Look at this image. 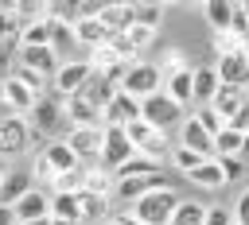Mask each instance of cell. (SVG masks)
<instances>
[{"mask_svg": "<svg viewBox=\"0 0 249 225\" xmlns=\"http://www.w3.org/2000/svg\"><path fill=\"white\" fill-rule=\"evenodd\" d=\"M183 198L171 190V186H160V190H152V194H144V198H136L132 202V209H128V217L136 221V225H171V217H175V206H179Z\"/></svg>", "mask_w": 249, "mask_h": 225, "instance_id": "cell-1", "label": "cell"}, {"mask_svg": "<svg viewBox=\"0 0 249 225\" xmlns=\"http://www.w3.org/2000/svg\"><path fill=\"white\" fill-rule=\"evenodd\" d=\"M121 93H128V97H136V101H148V97L163 93V74H160V66H156V62H132L128 74L121 78Z\"/></svg>", "mask_w": 249, "mask_h": 225, "instance_id": "cell-2", "label": "cell"}, {"mask_svg": "<svg viewBox=\"0 0 249 225\" xmlns=\"http://www.w3.org/2000/svg\"><path fill=\"white\" fill-rule=\"evenodd\" d=\"M66 124V112H62V97H39L35 101V109L27 112V128H31V136H54L58 128Z\"/></svg>", "mask_w": 249, "mask_h": 225, "instance_id": "cell-3", "label": "cell"}, {"mask_svg": "<svg viewBox=\"0 0 249 225\" xmlns=\"http://www.w3.org/2000/svg\"><path fill=\"white\" fill-rule=\"evenodd\" d=\"M140 120H148L156 132H163V136H167V128L183 124V109H179L167 93H156V97L140 101Z\"/></svg>", "mask_w": 249, "mask_h": 225, "instance_id": "cell-4", "label": "cell"}, {"mask_svg": "<svg viewBox=\"0 0 249 225\" xmlns=\"http://www.w3.org/2000/svg\"><path fill=\"white\" fill-rule=\"evenodd\" d=\"M132 155H136V147L128 144L124 128H105V136H101V159H97V167H105V171L113 175V171H117V167H124Z\"/></svg>", "mask_w": 249, "mask_h": 225, "instance_id": "cell-5", "label": "cell"}, {"mask_svg": "<svg viewBox=\"0 0 249 225\" xmlns=\"http://www.w3.org/2000/svg\"><path fill=\"white\" fill-rule=\"evenodd\" d=\"M101 136H105V128H70L66 136H62V144L74 151V159L86 167V163H97L101 159Z\"/></svg>", "mask_w": 249, "mask_h": 225, "instance_id": "cell-6", "label": "cell"}, {"mask_svg": "<svg viewBox=\"0 0 249 225\" xmlns=\"http://www.w3.org/2000/svg\"><path fill=\"white\" fill-rule=\"evenodd\" d=\"M214 70H218V81H222V85L249 89V47H241V50H230V54H218Z\"/></svg>", "mask_w": 249, "mask_h": 225, "instance_id": "cell-7", "label": "cell"}, {"mask_svg": "<svg viewBox=\"0 0 249 225\" xmlns=\"http://www.w3.org/2000/svg\"><path fill=\"white\" fill-rule=\"evenodd\" d=\"M16 66H23V70H31L35 78H51L54 81V74H58V66H62V58L51 50V47H19V58H16Z\"/></svg>", "mask_w": 249, "mask_h": 225, "instance_id": "cell-8", "label": "cell"}, {"mask_svg": "<svg viewBox=\"0 0 249 225\" xmlns=\"http://www.w3.org/2000/svg\"><path fill=\"white\" fill-rule=\"evenodd\" d=\"M0 101L12 109V116H23V120H27V112H31V109H35V101H39V93H35V89H27L19 78L4 74V81H0Z\"/></svg>", "mask_w": 249, "mask_h": 225, "instance_id": "cell-9", "label": "cell"}, {"mask_svg": "<svg viewBox=\"0 0 249 225\" xmlns=\"http://www.w3.org/2000/svg\"><path fill=\"white\" fill-rule=\"evenodd\" d=\"M31 144V128L23 116H0V155H23Z\"/></svg>", "mask_w": 249, "mask_h": 225, "instance_id": "cell-10", "label": "cell"}, {"mask_svg": "<svg viewBox=\"0 0 249 225\" xmlns=\"http://www.w3.org/2000/svg\"><path fill=\"white\" fill-rule=\"evenodd\" d=\"M89 74H93V70H89V62H86V58L62 62V66H58V74H54V93H58L62 101H66V97H74V93L89 81Z\"/></svg>", "mask_w": 249, "mask_h": 225, "instance_id": "cell-11", "label": "cell"}, {"mask_svg": "<svg viewBox=\"0 0 249 225\" xmlns=\"http://www.w3.org/2000/svg\"><path fill=\"white\" fill-rule=\"evenodd\" d=\"M12 213H16V225H19V221H47V217H51V194L39 190V186H31V190L12 206Z\"/></svg>", "mask_w": 249, "mask_h": 225, "instance_id": "cell-12", "label": "cell"}, {"mask_svg": "<svg viewBox=\"0 0 249 225\" xmlns=\"http://www.w3.org/2000/svg\"><path fill=\"white\" fill-rule=\"evenodd\" d=\"M136 116H140V101L128 97V93H121V89H117V97H113V101L105 105V112H101L105 128H128Z\"/></svg>", "mask_w": 249, "mask_h": 225, "instance_id": "cell-13", "label": "cell"}, {"mask_svg": "<svg viewBox=\"0 0 249 225\" xmlns=\"http://www.w3.org/2000/svg\"><path fill=\"white\" fill-rule=\"evenodd\" d=\"M179 147H191L195 155H202V159H214V136L195 120V116H187L183 124H179Z\"/></svg>", "mask_w": 249, "mask_h": 225, "instance_id": "cell-14", "label": "cell"}, {"mask_svg": "<svg viewBox=\"0 0 249 225\" xmlns=\"http://www.w3.org/2000/svg\"><path fill=\"white\" fill-rule=\"evenodd\" d=\"M62 112H66V124H70V128H105L101 112H97L89 101H82L78 93L62 101Z\"/></svg>", "mask_w": 249, "mask_h": 225, "instance_id": "cell-15", "label": "cell"}, {"mask_svg": "<svg viewBox=\"0 0 249 225\" xmlns=\"http://www.w3.org/2000/svg\"><path fill=\"white\" fill-rule=\"evenodd\" d=\"M163 93H167L179 109H183V105H195V66H187V70L163 78Z\"/></svg>", "mask_w": 249, "mask_h": 225, "instance_id": "cell-16", "label": "cell"}, {"mask_svg": "<svg viewBox=\"0 0 249 225\" xmlns=\"http://www.w3.org/2000/svg\"><path fill=\"white\" fill-rule=\"evenodd\" d=\"M78 97H82V101H89L97 112H105V105L117 97V85H113L109 78H101V74H89V81L78 89Z\"/></svg>", "mask_w": 249, "mask_h": 225, "instance_id": "cell-17", "label": "cell"}, {"mask_svg": "<svg viewBox=\"0 0 249 225\" xmlns=\"http://www.w3.org/2000/svg\"><path fill=\"white\" fill-rule=\"evenodd\" d=\"M160 186H167L163 182V175H148V178H121L117 186H113V194L121 198V202H136V198H144V194H152V190H160Z\"/></svg>", "mask_w": 249, "mask_h": 225, "instance_id": "cell-18", "label": "cell"}, {"mask_svg": "<svg viewBox=\"0 0 249 225\" xmlns=\"http://www.w3.org/2000/svg\"><path fill=\"white\" fill-rule=\"evenodd\" d=\"M51 221H62V225H86V221H82L78 194H62V190H54V194H51Z\"/></svg>", "mask_w": 249, "mask_h": 225, "instance_id": "cell-19", "label": "cell"}, {"mask_svg": "<svg viewBox=\"0 0 249 225\" xmlns=\"http://www.w3.org/2000/svg\"><path fill=\"white\" fill-rule=\"evenodd\" d=\"M245 101H249V89H233V85H222V89H218V97L210 101V109H214V112H218V116L230 124Z\"/></svg>", "mask_w": 249, "mask_h": 225, "instance_id": "cell-20", "label": "cell"}, {"mask_svg": "<svg viewBox=\"0 0 249 225\" xmlns=\"http://www.w3.org/2000/svg\"><path fill=\"white\" fill-rule=\"evenodd\" d=\"M39 155L51 163V171H54V175H70V171H78V167H82V163L74 159V151H70L62 140H47V147H43Z\"/></svg>", "mask_w": 249, "mask_h": 225, "instance_id": "cell-21", "label": "cell"}, {"mask_svg": "<svg viewBox=\"0 0 249 225\" xmlns=\"http://www.w3.org/2000/svg\"><path fill=\"white\" fill-rule=\"evenodd\" d=\"M202 19H206V27L214 35H226L230 23H233V4L230 0H206L202 4Z\"/></svg>", "mask_w": 249, "mask_h": 225, "instance_id": "cell-22", "label": "cell"}, {"mask_svg": "<svg viewBox=\"0 0 249 225\" xmlns=\"http://www.w3.org/2000/svg\"><path fill=\"white\" fill-rule=\"evenodd\" d=\"M218 89H222L218 70H214V66H195V105H198V109L210 105V101L218 97Z\"/></svg>", "mask_w": 249, "mask_h": 225, "instance_id": "cell-23", "label": "cell"}, {"mask_svg": "<svg viewBox=\"0 0 249 225\" xmlns=\"http://www.w3.org/2000/svg\"><path fill=\"white\" fill-rule=\"evenodd\" d=\"M148 175H163V163H160V159H148V155H140V151H136L124 167L113 171L117 182H121V178H148Z\"/></svg>", "mask_w": 249, "mask_h": 225, "instance_id": "cell-24", "label": "cell"}, {"mask_svg": "<svg viewBox=\"0 0 249 225\" xmlns=\"http://www.w3.org/2000/svg\"><path fill=\"white\" fill-rule=\"evenodd\" d=\"M31 186H35V182H31V175H27V171H8V175H4V182H0V206H16Z\"/></svg>", "mask_w": 249, "mask_h": 225, "instance_id": "cell-25", "label": "cell"}, {"mask_svg": "<svg viewBox=\"0 0 249 225\" xmlns=\"http://www.w3.org/2000/svg\"><path fill=\"white\" fill-rule=\"evenodd\" d=\"M113 35L101 27V19H78L74 23V43H82V47H89V50H97V47H105Z\"/></svg>", "mask_w": 249, "mask_h": 225, "instance_id": "cell-26", "label": "cell"}, {"mask_svg": "<svg viewBox=\"0 0 249 225\" xmlns=\"http://www.w3.org/2000/svg\"><path fill=\"white\" fill-rule=\"evenodd\" d=\"M101 27L109 31V35H121L128 23H132V4H101Z\"/></svg>", "mask_w": 249, "mask_h": 225, "instance_id": "cell-27", "label": "cell"}, {"mask_svg": "<svg viewBox=\"0 0 249 225\" xmlns=\"http://www.w3.org/2000/svg\"><path fill=\"white\" fill-rule=\"evenodd\" d=\"M198 190H222L226 186V175H222V167H218V159H206V163H198L191 175H187Z\"/></svg>", "mask_w": 249, "mask_h": 225, "instance_id": "cell-28", "label": "cell"}, {"mask_svg": "<svg viewBox=\"0 0 249 225\" xmlns=\"http://www.w3.org/2000/svg\"><path fill=\"white\" fill-rule=\"evenodd\" d=\"M78 206H82V221H105L109 217V198H101V194L78 190Z\"/></svg>", "mask_w": 249, "mask_h": 225, "instance_id": "cell-29", "label": "cell"}, {"mask_svg": "<svg viewBox=\"0 0 249 225\" xmlns=\"http://www.w3.org/2000/svg\"><path fill=\"white\" fill-rule=\"evenodd\" d=\"M19 47H51V19H35L19 27Z\"/></svg>", "mask_w": 249, "mask_h": 225, "instance_id": "cell-30", "label": "cell"}, {"mask_svg": "<svg viewBox=\"0 0 249 225\" xmlns=\"http://www.w3.org/2000/svg\"><path fill=\"white\" fill-rule=\"evenodd\" d=\"M113 186H117V178H113L105 167H86V186H82V190L109 198V194H113Z\"/></svg>", "mask_w": 249, "mask_h": 225, "instance_id": "cell-31", "label": "cell"}, {"mask_svg": "<svg viewBox=\"0 0 249 225\" xmlns=\"http://www.w3.org/2000/svg\"><path fill=\"white\" fill-rule=\"evenodd\" d=\"M206 221V206L202 202H179L175 206V217H171V225H202Z\"/></svg>", "mask_w": 249, "mask_h": 225, "instance_id": "cell-32", "label": "cell"}, {"mask_svg": "<svg viewBox=\"0 0 249 225\" xmlns=\"http://www.w3.org/2000/svg\"><path fill=\"white\" fill-rule=\"evenodd\" d=\"M121 35L128 39V47H132L136 54H140V50H148V47L156 43V27H140V23H128Z\"/></svg>", "mask_w": 249, "mask_h": 225, "instance_id": "cell-33", "label": "cell"}, {"mask_svg": "<svg viewBox=\"0 0 249 225\" xmlns=\"http://www.w3.org/2000/svg\"><path fill=\"white\" fill-rule=\"evenodd\" d=\"M160 19H163V4H132V23L160 31Z\"/></svg>", "mask_w": 249, "mask_h": 225, "instance_id": "cell-34", "label": "cell"}, {"mask_svg": "<svg viewBox=\"0 0 249 225\" xmlns=\"http://www.w3.org/2000/svg\"><path fill=\"white\" fill-rule=\"evenodd\" d=\"M167 159H171V167H175V171H183V175H191V171H195L198 163H206L202 155H195L191 147H179V144L171 147V155H167Z\"/></svg>", "mask_w": 249, "mask_h": 225, "instance_id": "cell-35", "label": "cell"}, {"mask_svg": "<svg viewBox=\"0 0 249 225\" xmlns=\"http://www.w3.org/2000/svg\"><path fill=\"white\" fill-rule=\"evenodd\" d=\"M70 43H74V27H66V23H51V50H54L58 58L70 50Z\"/></svg>", "mask_w": 249, "mask_h": 225, "instance_id": "cell-36", "label": "cell"}, {"mask_svg": "<svg viewBox=\"0 0 249 225\" xmlns=\"http://www.w3.org/2000/svg\"><path fill=\"white\" fill-rule=\"evenodd\" d=\"M195 120H198V124H202V128H206V132H210V136H218V132H222V128H226V120H222V116H218V112H214V109H210V105H202V109H198V112H195Z\"/></svg>", "mask_w": 249, "mask_h": 225, "instance_id": "cell-37", "label": "cell"}, {"mask_svg": "<svg viewBox=\"0 0 249 225\" xmlns=\"http://www.w3.org/2000/svg\"><path fill=\"white\" fill-rule=\"evenodd\" d=\"M179 70H187V58H183V50H167V58L160 62V74H163V78H171V74H179Z\"/></svg>", "mask_w": 249, "mask_h": 225, "instance_id": "cell-38", "label": "cell"}, {"mask_svg": "<svg viewBox=\"0 0 249 225\" xmlns=\"http://www.w3.org/2000/svg\"><path fill=\"white\" fill-rule=\"evenodd\" d=\"M202 225H233L230 206H206V221H202Z\"/></svg>", "mask_w": 249, "mask_h": 225, "instance_id": "cell-39", "label": "cell"}, {"mask_svg": "<svg viewBox=\"0 0 249 225\" xmlns=\"http://www.w3.org/2000/svg\"><path fill=\"white\" fill-rule=\"evenodd\" d=\"M31 178H39V182H51V186L58 182V175L51 171V163H47L43 155H35V167H31Z\"/></svg>", "mask_w": 249, "mask_h": 225, "instance_id": "cell-40", "label": "cell"}, {"mask_svg": "<svg viewBox=\"0 0 249 225\" xmlns=\"http://www.w3.org/2000/svg\"><path fill=\"white\" fill-rule=\"evenodd\" d=\"M218 167H222L226 182H237V178L245 175V159H218Z\"/></svg>", "mask_w": 249, "mask_h": 225, "instance_id": "cell-41", "label": "cell"}, {"mask_svg": "<svg viewBox=\"0 0 249 225\" xmlns=\"http://www.w3.org/2000/svg\"><path fill=\"white\" fill-rule=\"evenodd\" d=\"M230 213H233V225H249V190L237 194V202L230 206Z\"/></svg>", "mask_w": 249, "mask_h": 225, "instance_id": "cell-42", "label": "cell"}, {"mask_svg": "<svg viewBox=\"0 0 249 225\" xmlns=\"http://www.w3.org/2000/svg\"><path fill=\"white\" fill-rule=\"evenodd\" d=\"M12 78H19V81H23L27 89H35V93L43 97V78H35L31 70H23V66H12Z\"/></svg>", "mask_w": 249, "mask_h": 225, "instance_id": "cell-43", "label": "cell"}, {"mask_svg": "<svg viewBox=\"0 0 249 225\" xmlns=\"http://www.w3.org/2000/svg\"><path fill=\"white\" fill-rule=\"evenodd\" d=\"M19 31V23H16V16H12V8L8 12H0V43L8 39V35H16Z\"/></svg>", "mask_w": 249, "mask_h": 225, "instance_id": "cell-44", "label": "cell"}, {"mask_svg": "<svg viewBox=\"0 0 249 225\" xmlns=\"http://www.w3.org/2000/svg\"><path fill=\"white\" fill-rule=\"evenodd\" d=\"M226 128H233V132H249V101H245V105L237 109V116H233V120H230Z\"/></svg>", "mask_w": 249, "mask_h": 225, "instance_id": "cell-45", "label": "cell"}, {"mask_svg": "<svg viewBox=\"0 0 249 225\" xmlns=\"http://www.w3.org/2000/svg\"><path fill=\"white\" fill-rule=\"evenodd\" d=\"M101 225H136V221H132L128 213H109V217H105Z\"/></svg>", "mask_w": 249, "mask_h": 225, "instance_id": "cell-46", "label": "cell"}, {"mask_svg": "<svg viewBox=\"0 0 249 225\" xmlns=\"http://www.w3.org/2000/svg\"><path fill=\"white\" fill-rule=\"evenodd\" d=\"M0 225H16V213H12V206H0Z\"/></svg>", "mask_w": 249, "mask_h": 225, "instance_id": "cell-47", "label": "cell"}, {"mask_svg": "<svg viewBox=\"0 0 249 225\" xmlns=\"http://www.w3.org/2000/svg\"><path fill=\"white\" fill-rule=\"evenodd\" d=\"M4 175H8V171H4V167H0V182H4Z\"/></svg>", "mask_w": 249, "mask_h": 225, "instance_id": "cell-48", "label": "cell"}]
</instances>
